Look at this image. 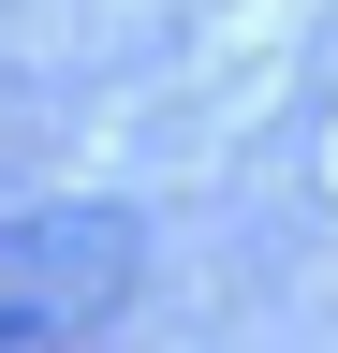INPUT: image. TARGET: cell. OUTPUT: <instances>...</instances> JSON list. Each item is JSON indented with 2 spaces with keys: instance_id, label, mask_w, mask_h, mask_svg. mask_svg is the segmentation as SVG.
Instances as JSON below:
<instances>
[{
  "instance_id": "cell-1",
  "label": "cell",
  "mask_w": 338,
  "mask_h": 353,
  "mask_svg": "<svg viewBox=\"0 0 338 353\" xmlns=\"http://www.w3.org/2000/svg\"><path fill=\"white\" fill-rule=\"evenodd\" d=\"M147 280L133 206H15L0 221V353H89Z\"/></svg>"
}]
</instances>
